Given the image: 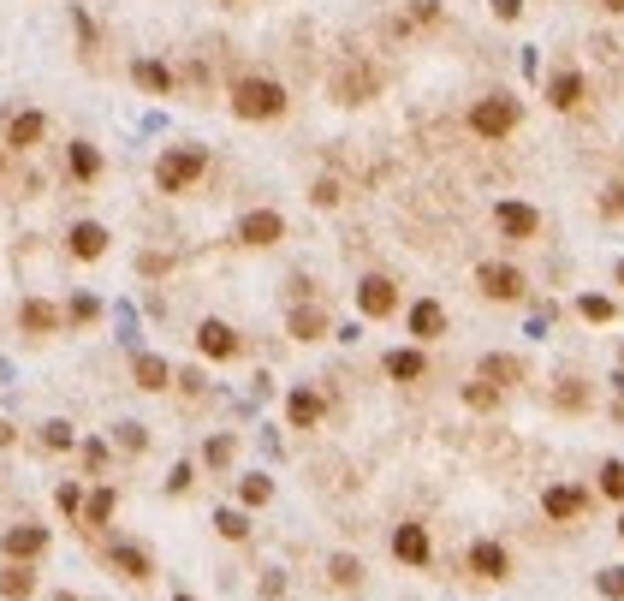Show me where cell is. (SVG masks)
<instances>
[{"label":"cell","instance_id":"28","mask_svg":"<svg viewBox=\"0 0 624 601\" xmlns=\"http://www.w3.org/2000/svg\"><path fill=\"white\" fill-rule=\"evenodd\" d=\"M321 328H327L321 310H298V315H292V333H298V340H321Z\"/></svg>","mask_w":624,"mask_h":601},{"label":"cell","instance_id":"35","mask_svg":"<svg viewBox=\"0 0 624 601\" xmlns=\"http://www.w3.org/2000/svg\"><path fill=\"white\" fill-rule=\"evenodd\" d=\"M357 572H363V566H357L351 554H340V559H333V578H340V584H357Z\"/></svg>","mask_w":624,"mask_h":601},{"label":"cell","instance_id":"19","mask_svg":"<svg viewBox=\"0 0 624 601\" xmlns=\"http://www.w3.org/2000/svg\"><path fill=\"white\" fill-rule=\"evenodd\" d=\"M18 315H24V328H36V333H54L60 328V310H54V304H42V298H30Z\"/></svg>","mask_w":624,"mask_h":601},{"label":"cell","instance_id":"21","mask_svg":"<svg viewBox=\"0 0 624 601\" xmlns=\"http://www.w3.org/2000/svg\"><path fill=\"white\" fill-rule=\"evenodd\" d=\"M423 370H428L423 352H393V358H387V375H398V381H416Z\"/></svg>","mask_w":624,"mask_h":601},{"label":"cell","instance_id":"11","mask_svg":"<svg viewBox=\"0 0 624 601\" xmlns=\"http://www.w3.org/2000/svg\"><path fill=\"white\" fill-rule=\"evenodd\" d=\"M411 333H416V340H440V333H446V310H440L434 298L411 304Z\"/></svg>","mask_w":624,"mask_h":601},{"label":"cell","instance_id":"40","mask_svg":"<svg viewBox=\"0 0 624 601\" xmlns=\"http://www.w3.org/2000/svg\"><path fill=\"white\" fill-rule=\"evenodd\" d=\"M494 13L499 18H517V13H524V0H494Z\"/></svg>","mask_w":624,"mask_h":601},{"label":"cell","instance_id":"30","mask_svg":"<svg viewBox=\"0 0 624 601\" xmlns=\"http://www.w3.org/2000/svg\"><path fill=\"white\" fill-rule=\"evenodd\" d=\"M214 530H220V536H227V542H244V512H214Z\"/></svg>","mask_w":624,"mask_h":601},{"label":"cell","instance_id":"5","mask_svg":"<svg viewBox=\"0 0 624 601\" xmlns=\"http://www.w3.org/2000/svg\"><path fill=\"white\" fill-rule=\"evenodd\" d=\"M357 304H363V315H393L398 310V286L387 280V274H369V280L357 286Z\"/></svg>","mask_w":624,"mask_h":601},{"label":"cell","instance_id":"12","mask_svg":"<svg viewBox=\"0 0 624 601\" xmlns=\"http://www.w3.org/2000/svg\"><path fill=\"white\" fill-rule=\"evenodd\" d=\"M42 131H48L42 114H13V126H6V144H13V149H36V144H42Z\"/></svg>","mask_w":624,"mask_h":601},{"label":"cell","instance_id":"29","mask_svg":"<svg viewBox=\"0 0 624 601\" xmlns=\"http://www.w3.org/2000/svg\"><path fill=\"white\" fill-rule=\"evenodd\" d=\"M601 488H607L612 501H624V458H607V465H601Z\"/></svg>","mask_w":624,"mask_h":601},{"label":"cell","instance_id":"34","mask_svg":"<svg viewBox=\"0 0 624 601\" xmlns=\"http://www.w3.org/2000/svg\"><path fill=\"white\" fill-rule=\"evenodd\" d=\"M310 197L321 202V209H327V202H340V179H315V191H310Z\"/></svg>","mask_w":624,"mask_h":601},{"label":"cell","instance_id":"17","mask_svg":"<svg viewBox=\"0 0 624 601\" xmlns=\"http://www.w3.org/2000/svg\"><path fill=\"white\" fill-rule=\"evenodd\" d=\"M547 101H554V108H577V101H582V72H554Z\"/></svg>","mask_w":624,"mask_h":601},{"label":"cell","instance_id":"24","mask_svg":"<svg viewBox=\"0 0 624 601\" xmlns=\"http://www.w3.org/2000/svg\"><path fill=\"white\" fill-rule=\"evenodd\" d=\"M333 89H340V101H363V96L375 89V72H345Z\"/></svg>","mask_w":624,"mask_h":601},{"label":"cell","instance_id":"8","mask_svg":"<svg viewBox=\"0 0 624 601\" xmlns=\"http://www.w3.org/2000/svg\"><path fill=\"white\" fill-rule=\"evenodd\" d=\"M393 554L405 559V566H428V530L423 524H398L393 530Z\"/></svg>","mask_w":624,"mask_h":601},{"label":"cell","instance_id":"36","mask_svg":"<svg viewBox=\"0 0 624 601\" xmlns=\"http://www.w3.org/2000/svg\"><path fill=\"white\" fill-rule=\"evenodd\" d=\"M582 315H589V322H612V304L607 298H582Z\"/></svg>","mask_w":624,"mask_h":601},{"label":"cell","instance_id":"25","mask_svg":"<svg viewBox=\"0 0 624 601\" xmlns=\"http://www.w3.org/2000/svg\"><path fill=\"white\" fill-rule=\"evenodd\" d=\"M71 173H78V179H96V173H101L96 144H71Z\"/></svg>","mask_w":624,"mask_h":601},{"label":"cell","instance_id":"14","mask_svg":"<svg viewBox=\"0 0 624 601\" xmlns=\"http://www.w3.org/2000/svg\"><path fill=\"white\" fill-rule=\"evenodd\" d=\"M42 548H48V536H42L36 524H18V530H6V554H13V559H36Z\"/></svg>","mask_w":624,"mask_h":601},{"label":"cell","instance_id":"15","mask_svg":"<svg viewBox=\"0 0 624 601\" xmlns=\"http://www.w3.org/2000/svg\"><path fill=\"white\" fill-rule=\"evenodd\" d=\"M470 572L506 578V548H499V542H476V548H470Z\"/></svg>","mask_w":624,"mask_h":601},{"label":"cell","instance_id":"38","mask_svg":"<svg viewBox=\"0 0 624 601\" xmlns=\"http://www.w3.org/2000/svg\"><path fill=\"white\" fill-rule=\"evenodd\" d=\"M464 399H470V405H494V387L476 381V387H464Z\"/></svg>","mask_w":624,"mask_h":601},{"label":"cell","instance_id":"43","mask_svg":"<svg viewBox=\"0 0 624 601\" xmlns=\"http://www.w3.org/2000/svg\"><path fill=\"white\" fill-rule=\"evenodd\" d=\"M179 601H191V596H179Z\"/></svg>","mask_w":624,"mask_h":601},{"label":"cell","instance_id":"44","mask_svg":"<svg viewBox=\"0 0 624 601\" xmlns=\"http://www.w3.org/2000/svg\"><path fill=\"white\" fill-rule=\"evenodd\" d=\"M619 530H624V518H619Z\"/></svg>","mask_w":624,"mask_h":601},{"label":"cell","instance_id":"2","mask_svg":"<svg viewBox=\"0 0 624 601\" xmlns=\"http://www.w3.org/2000/svg\"><path fill=\"white\" fill-rule=\"evenodd\" d=\"M202 173H209V155L185 144V149H167V155L155 161V185H161V191H191Z\"/></svg>","mask_w":624,"mask_h":601},{"label":"cell","instance_id":"1","mask_svg":"<svg viewBox=\"0 0 624 601\" xmlns=\"http://www.w3.org/2000/svg\"><path fill=\"white\" fill-rule=\"evenodd\" d=\"M232 114L238 119H280L285 89L274 84V78H238V84H232Z\"/></svg>","mask_w":624,"mask_h":601},{"label":"cell","instance_id":"6","mask_svg":"<svg viewBox=\"0 0 624 601\" xmlns=\"http://www.w3.org/2000/svg\"><path fill=\"white\" fill-rule=\"evenodd\" d=\"M494 227L506 232V239H529V232H541V215L529 209V202H499V209H494Z\"/></svg>","mask_w":624,"mask_h":601},{"label":"cell","instance_id":"39","mask_svg":"<svg viewBox=\"0 0 624 601\" xmlns=\"http://www.w3.org/2000/svg\"><path fill=\"white\" fill-rule=\"evenodd\" d=\"M601 209H607V215H624V185H612V191H607V202H601Z\"/></svg>","mask_w":624,"mask_h":601},{"label":"cell","instance_id":"20","mask_svg":"<svg viewBox=\"0 0 624 601\" xmlns=\"http://www.w3.org/2000/svg\"><path fill=\"white\" fill-rule=\"evenodd\" d=\"M114 566H119L126 578H149V554H143V548H131V542L114 548Z\"/></svg>","mask_w":624,"mask_h":601},{"label":"cell","instance_id":"13","mask_svg":"<svg viewBox=\"0 0 624 601\" xmlns=\"http://www.w3.org/2000/svg\"><path fill=\"white\" fill-rule=\"evenodd\" d=\"M541 512L565 524V518H577V512H582V494H577V488H565V483H559V488H547V494H541Z\"/></svg>","mask_w":624,"mask_h":601},{"label":"cell","instance_id":"22","mask_svg":"<svg viewBox=\"0 0 624 601\" xmlns=\"http://www.w3.org/2000/svg\"><path fill=\"white\" fill-rule=\"evenodd\" d=\"M285 411H292V423H298V429H310L315 417H321V399H315V393H292V399H285Z\"/></svg>","mask_w":624,"mask_h":601},{"label":"cell","instance_id":"31","mask_svg":"<svg viewBox=\"0 0 624 601\" xmlns=\"http://www.w3.org/2000/svg\"><path fill=\"white\" fill-rule=\"evenodd\" d=\"M238 494H244V506H262V501L274 494V488H268V476H244V488H238Z\"/></svg>","mask_w":624,"mask_h":601},{"label":"cell","instance_id":"32","mask_svg":"<svg viewBox=\"0 0 624 601\" xmlns=\"http://www.w3.org/2000/svg\"><path fill=\"white\" fill-rule=\"evenodd\" d=\"M601 596L624 601V566H607V572H601Z\"/></svg>","mask_w":624,"mask_h":601},{"label":"cell","instance_id":"16","mask_svg":"<svg viewBox=\"0 0 624 601\" xmlns=\"http://www.w3.org/2000/svg\"><path fill=\"white\" fill-rule=\"evenodd\" d=\"M131 78H137L149 96H167V89H172V72L161 66V60H137V66H131Z\"/></svg>","mask_w":624,"mask_h":601},{"label":"cell","instance_id":"3","mask_svg":"<svg viewBox=\"0 0 624 601\" xmlns=\"http://www.w3.org/2000/svg\"><path fill=\"white\" fill-rule=\"evenodd\" d=\"M517 119H524V108L511 96H482L470 108V131L476 137H506V131H517Z\"/></svg>","mask_w":624,"mask_h":601},{"label":"cell","instance_id":"4","mask_svg":"<svg viewBox=\"0 0 624 601\" xmlns=\"http://www.w3.org/2000/svg\"><path fill=\"white\" fill-rule=\"evenodd\" d=\"M476 280H482V292L488 298H524V274L511 268V262H482V268H476Z\"/></svg>","mask_w":624,"mask_h":601},{"label":"cell","instance_id":"7","mask_svg":"<svg viewBox=\"0 0 624 601\" xmlns=\"http://www.w3.org/2000/svg\"><path fill=\"white\" fill-rule=\"evenodd\" d=\"M238 239H244V244H280V239H285V221L274 215V209H256V215L238 221Z\"/></svg>","mask_w":624,"mask_h":601},{"label":"cell","instance_id":"42","mask_svg":"<svg viewBox=\"0 0 624 601\" xmlns=\"http://www.w3.org/2000/svg\"><path fill=\"white\" fill-rule=\"evenodd\" d=\"M619 280H624V262H619Z\"/></svg>","mask_w":624,"mask_h":601},{"label":"cell","instance_id":"26","mask_svg":"<svg viewBox=\"0 0 624 601\" xmlns=\"http://www.w3.org/2000/svg\"><path fill=\"white\" fill-rule=\"evenodd\" d=\"M517 375H524L517 358H482V381H517Z\"/></svg>","mask_w":624,"mask_h":601},{"label":"cell","instance_id":"23","mask_svg":"<svg viewBox=\"0 0 624 601\" xmlns=\"http://www.w3.org/2000/svg\"><path fill=\"white\" fill-rule=\"evenodd\" d=\"M0 596H13V601H24V596H36V572H24V566H13V572L0 578Z\"/></svg>","mask_w":624,"mask_h":601},{"label":"cell","instance_id":"33","mask_svg":"<svg viewBox=\"0 0 624 601\" xmlns=\"http://www.w3.org/2000/svg\"><path fill=\"white\" fill-rule=\"evenodd\" d=\"M42 441L48 446H71V423H42Z\"/></svg>","mask_w":624,"mask_h":601},{"label":"cell","instance_id":"9","mask_svg":"<svg viewBox=\"0 0 624 601\" xmlns=\"http://www.w3.org/2000/svg\"><path fill=\"white\" fill-rule=\"evenodd\" d=\"M66 244H71V257H84V262H96L101 250H107V227H96V221H78V227L66 232Z\"/></svg>","mask_w":624,"mask_h":601},{"label":"cell","instance_id":"27","mask_svg":"<svg viewBox=\"0 0 624 601\" xmlns=\"http://www.w3.org/2000/svg\"><path fill=\"white\" fill-rule=\"evenodd\" d=\"M84 518H89V524H107V518H114V488H96L89 506H84Z\"/></svg>","mask_w":624,"mask_h":601},{"label":"cell","instance_id":"18","mask_svg":"<svg viewBox=\"0 0 624 601\" xmlns=\"http://www.w3.org/2000/svg\"><path fill=\"white\" fill-rule=\"evenodd\" d=\"M131 370H137V387H149V393H161V387L172 381V370H167L161 358H149V352H143V358L131 363Z\"/></svg>","mask_w":624,"mask_h":601},{"label":"cell","instance_id":"10","mask_svg":"<svg viewBox=\"0 0 624 601\" xmlns=\"http://www.w3.org/2000/svg\"><path fill=\"white\" fill-rule=\"evenodd\" d=\"M197 345H202V358H232V352H238V333H232L227 322H202Z\"/></svg>","mask_w":624,"mask_h":601},{"label":"cell","instance_id":"37","mask_svg":"<svg viewBox=\"0 0 624 601\" xmlns=\"http://www.w3.org/2000/svg\"><path fill=\"white\" fill-rule=\"evenodd\" d=\"M54 501H60V512H78V483H60Z\"/></svg>","mask_w":624,"mask_h":601},{"label":"cell","instance_id":"41","mask_svg":"<svg viewBox=\"0 0 624 601\" xmlns=\"http://www.w3.org/2000/svg\"><path fill=\"white\" fill-rule=\"evenodd\" d=\"M601 6H607V13H624V0H601Z\"/></svg>","mask_w":624,"mask_h":601}]
</instances>
